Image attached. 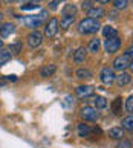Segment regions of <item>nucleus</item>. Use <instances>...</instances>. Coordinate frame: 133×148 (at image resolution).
Masks as SVG:
<instances>
[{
    "mask_svg": "<svg viewBox=\"0 0 133 148\" xmlns=\"http://www.w3.org/2000/svg\"><path fill=\"white\" fill-rule=\"evenodd\" d=\"M99 21L95 18H90V17H86L80 21L78 25V31L81 34H95V32L99 31Z\"/></svg>",
    "mask_w": 133,
    "mask_h": 148,
    "instance_id": "nucleus-1",
    "label": "nucleus"
},
{
    "mask_svg": "<svg viewBox=\"0 0 133 148\" xmlns=\"http://www.w3.org/2000/svg\"><path fill=\"white\" fill-rule=\"evenodd\" d=\"M46 17H48V12H46V11H41V14L34 15V17H26V18H23V21H25V25L28 26V28L37 29L38 26H41L43 20L46 18Z\"/></svg>",
    "mask_w": 133,
    "mask_h": 148,
    "instance_id": "nucleus-2",
    "label": "nucleus"
},
{
    "mask_svg": "<svg viewBox=\"0 0 133 148\" xmlns=\"http://www.w3.org/2000/svg\"><path fill=\"white\" fill-rule=\"evenodd\" d=\"M119 47H121V38L118 35L109 37V38H106V41H104V49H106L107 53H113V52L118 51Z\"/></svg>",
    "mask_w": 133,
    "mask_h": 148,
    "instance_id": "nucleus-3",
    "label": "nucleus"
},
{
    "mask_svg": "<svg viewBox=\"0 0 133 148\" xmlns=\"http://www.w3.org/2000/svg\"><path fill=\"white\" fill-rule=\"evenodd\" d=\"M115 72H113V69H110V67H104L101 72H99V79H101V83L103 84H106V86H112L115 83Z\"/></svg>",
    "mask_w": 133,
    "mask_h": 148,
    "instance_id": "nucleus-4",
    "label": "nucleus"
},
{
    "mask_svg": "<svg viewBox=\"0 0 133 148\" xmlns=\"http://www.w3.org/2000/svg\"><path fill=\"white\" fill-rule=\"evenodd\" d=\"M58 29H60V21H58V18L54 17V18H51L48 21L46 28H44V35L46 37H55Z\"/></svg>",
    "mask_w": 133,
    "mask_h": 148,
    "instance_id": "nucleus-5",
    "label": "nucleus"
},
{
    "mask_svg": "<svg viewBox=\"0 0 133 148\" xmlns=\"http://www.w3.org/2000/svg\"><path fill=\"white\" fill-rule=\"evenodd\" d=\"M127 67H132V60H129L125 55L115 58V61H113V69H115V70L124 72V70H125Z\"/></svg>",
    "mask_w": 133,
    "mask_h": 148,
    "instance_id": "nucleus-6",
    "label": "nucleus"
},
{
    "mask_svg": "<svg viewBox=\"0 0 133 148\" xmlns=\"http://www.w3.org/2000/svg\"><path fill=\"white\" fill-rule=\"evenodd\" d=\"M41 41H43V34L40 31H34L32 34H29V37H28V45L31 47H38L41 45Z\"/></svg>",
    "mask_w": 133,
    "mask_h": 148,
    "instance_id": "nucleus-7",
    "label": "nucleus"
},
{
    "mask_svg": "<svg viewBox=\"0 0 133 148\" xmlns=\"http://www.w3.org/2000/svg\"><path fill=\"white\" fill-rule=\"evenodd\" d=\"M75 93L78 98H87L93 93V86H89V84H81L75 89Z\"/></svg>",
    "mask_w": 133,
    "mask_h": 148,
    "instance_id": "nucleus-8",
    "label": "nucleus"
},
{
    "mask_svg": "<svg viewBox=\"0 0 133 148\" xmlns=\"http://www.w3.org/2000/svg\"><path fill=\"white\" fill-rule=\"evenodd\" d=\"M81 116L84 118L86 121H95L98 118V113H96V110L93 107L86 106V107L81 108Z\"/></svg>",
    "mask_w": 133,
    "mask_h": 148,
    "instance_id": "nucleus-9",
    "label": "nucleus"
},
{
    "mask_svg": "<svg viewBox=\"0 0 133 148\" xmlns=\"http://www.w3.org/2000/svg\"><path fill=\"white\" fill-rule=\"evenodd\" d=\"M74 63H83L87 58V51L84 47H78L76 51H74Z\"/></svg>",
    "mask_w": 133,
    "mask_h": 148,
    "instance_id": "nucleus-10",
    "label": "nucleus"
},
{
    "mask_svg": "<svg viewBox=\"0 0 133 148\" xmlns=\"http://www.w3.org/2000/svg\"><path fill=\"white\" fill-rule=\"evenodd\" d=\"M116 83H118V86L121 87H124L127 84H130V81H132V75L130 73H127V72H121L118 76H116Z\"/></svg>",
    "mask_w": 133,
    "mask_h": 148,
    "instance_id": "nucleus-11",
    "label": "nucleus"
},
{
    "mask_svg": "<svg viewBox=\"0 0 133 148\" xmlns=\"http://www.w3.org/2000/svg\"><path fill=\"white\" fill-rule=\"evenodd\" d=\"M107 134H109L112 139L119 140V139H123V136H124V130L121 128V127H113V128H110V130L107 131Z\"/></svg>",
    "mask_w": 133,
    "mask_h": 148,
    "instance_id": "nucleus-12",
    "label": "nucleus"
},
{
    "mask_svg": "<svg viewBox=\"0 0 133 148\" xmlns=\"http://www.w3.org/2000/svg\"><path fill=\"white\" fill-rule=\"evenodd\" d=\"M15 31V26H14V23H5L2 28H0V35L2 37H9L11 34H12V32Z\"/></svg>",
    "mask_w": 133,
    "mask_h": 148,
    "instance_id": "nucleus-13",
    "label": "nucleus"
},
{
    "mask_svg": "<svg viewBox=\"0 0 133 148\" xmlns=\"http://www.w3.org/2000/svg\"><path fill=\"white\" fill-rule=\"evenodd\" d=\"M55 70H57L55 64H48V66H44V67L40 69V75L43 78H48V76H52L55 73Z\"/></svg>",
    "mask_w": 133,
    "mask_h": 148,
    "instance_id": "nucleus-14",
    "label": "nucleus"
},
{
    "mask_svg": "<svg viewBox=\"0 0 133 148\" xmlns=\"http://www.w3.org/2000/svg\"><path fill=\"white\" fill-rule=\"evenodd\" d=\"M87 14H89V17H90V18L98 20V18H101L103 15H104V9H103L101 6H99V8H93V6H92L90 9L87 11Z\"/></svg>",
    "mask_w": 133,
    "mask_h": 148,
    "instance_id": "nucleus-15",
    "label": "nucleus"
},
{
    "mask_svg": "<svg viewBox=\"0 0 133 148\" xmlns=\"http://www.w3.org/2000/svg\"><path fill=\"white\" fill-rule=\"evenodd\" d=\"M75 21V15H69V14H63V18H61V23H60V26H61L63 29H68L69 26H72V23Z\"/></svg>",
    "mask_w": 133,
    "mask_h": 148,
    "instance_id": "nucleus-16",
    "label": "nucleus"
},
{
    "mask_svg": "<svg viewBox=\"0 0 133 148\" xmlns=\"http://www.w3.org/2000/svg\"><path fill=\"white\" fill-rule=\"evenodd\" d=\"M112 112L113 114H121L123 112V98H115V101L112 102Z\"/></svg>",
    "mask_w": 133,
    "mask_h": 148,
    "instance_id": "nucleus-17",
    "label": "nucleus"
},
{
    "mask_svg": "<svg viewBox=\"0 0 133 148\" xmlns=\"http://www.w3.org/2000/svg\"><path fill=\"white\" fill-rule=\"evenodd\" d=\"M103 37L104 38H109V37H113V35H118V32H116V29L113 28V26H110V25H106V26H103Z\"/></svg>",
    "mask_w": 133,
    "mask_h": 148,
    "instance_id": "nucleus-18",
    "label": "nucleus"
},
{
    "mask_svg": "<svg viewBox=\"0 0 133 148\" xmlns=\"http://www.w3.org/2000/svg\"><path fill=\"white\" fill-rule=\"evenodd\" d=\"M11 60V52L8 49H0V67L5 66Z\"/></svg>",
    "mask_w": 133,
    "mask_h": 148,
    "instance_id": "nucleus-19",
    "label": "nucleus"
},
{
    "mask_svg": "<svg viewBox=\"0 0 133 148\" xmlns=\"http://www.w3.org/2000/svg\"><path fill=\"white\" fill-rule=\"evenodd\" d=\"M76 75V78L78 79H89V78H92V72L89 69H78L75 72Z\"/></svg>",
    "mask_w": 133,
    "mask_h": 148,
    "instance_id": "nucleus-20",
    "label": "nucleus"
},
{
    "mask_svg": "<svg viewBox=\"0 0 133 148\" xmlns=\"http://www.w3.org/2000/svg\"><path fill=\"white\" fill-rule=\"evenodd\" d=\"M76 131H78V136H80V138H86V136H89V133H90V128H89L87 124H78Z\"/></svg>",
    "mask_w": 133,
    "mask_h": 148,
    "instance_id": "nucleus-21",
    "label": "nucleus"
},
{
    "mask_svg": "<svg viewBox=\"0 0 133 148\" xmlns=\"http://www.w3.org/2000/svg\"><path fill=\"white\" fill-rule=\"evenodd\" d=\"M99 46H101V41H99V38H92L90 41H89V51L90 52H98L99 51Z\"/></svg>",
    "mask_w": 133,
    "mask_h": 148,
    "instance_id": "nucleus-22",
    "label": "nucleus"
},
{
    "mask_svg": "<svg viewBox=\"0 0 133 148\" xmlns=\"http://www.w3.org/2000/svg\"><path fill=\"white\" fill-rule=\"evenodd\" d=\"M121 128H123V130H129V131L133 128V116H132V114H129L127 118L123 119V127H121Z\"/></svg>",
    "mask_w": 133,
    "mask_h": 148,
    "instance_id": "nucleus-23",
    "label": "nucleus"
},
{
    "mask_svg": "<svg viewBox=\"0 0 133 148\" xmlns=\"http://www.w3.org/2000/svg\"><path fill=\"white\" fill-rule=\"evenodd\" d=\"M95 106H96L98 110H103V108L107 107V99H106V98H103V96H96L95 98Z\"/></svg>",
    "mask_w": 133,
    "mask_h": 148,
    "instance_id": "nucleus-24",
    "label": "nucleus"
},
{
    "mask_svg": "<svg viewBox=\"0 0 133 148\" xmlns=\"http://www.w3.org/2000/svg\"><path fill=\"white\" fill-rule=\"evenodd\" d=\"M129 5V0H113V6L116 9H124Z\"/></svg>",
    "mask_w": 133,
    "mask_h": 148,
    "instance_id": "nucleus-25",
    "label": "nucleus"
},
{
    "mask_svg": "<svg viewBox=\"0 0 133 148\" xmlns=\"http://www.w3.org/2000/svg\"><path fill=\"white\" fill-rule=\"evenodd\" d=\"M8 51H9V52H14V53H19V52L21 51V45H20V43H14V45L9 46Z\"/></svg>",
    "mask_w": 133,
    "mask_h": 148,
    "instance_id": "nucleus-26",
    "label": "nucleus"
},
{
    "mask_svg": "<svg viewBox=\"0 0 133 148\" xmlns=\"http://www.w3.org/2000/svg\"><path fill=\"white\" fill-rule=\"evenodd\" d=\"M125 110L127 112H132L133 110V96L132 95L125 99Z\"/></svg>",
    "mask_w": 133,
    "mask_h": 148,
    "instance_id": "nucleus-27",
    "label": "nucleus"
},
{
    "mask_svg": "<svg viewBox=\"0 0 133 148\" xmlns=\"http://www.w3.org/2000/svg\"><path fill=\"white\" fill-rule=\"evenodd\" d=\"M23 11H32V9H38V5H34V3H28V5H23L21 6Z\"/></svg>",
    "mask_w": 133,
    "mask_h": 148,
    "instance_id": "nucleus-28",
    "label": "nucleus"
},
{
    "mask_svg": "<svg viewBox=\"0 0 133 148\" xmlns=\"http://www.w3.org/2000/svg\"><path fill=\"white\" fill-rule=\"evenodd\" d=\"M116 148H132V142L130 140H121Z\"/></svg>",
    "mask_w": 133,
    "mask_h": 148,
    "instance_id": "nucleus-29",
    "label": "nucleus"
},
{
    "mask_svg": "<svg viewBox=\"0 0 133 148\" xmlns=\"http://www.w3.org/2000/svg\"><path fill=\"white\" fill-rule=\"evenodd\" d=\"M60 2H64V0H52V2L49 3V8H51V9H55V8L58 6V3H60Z\"/></svg>",
    "mask_w": 133,
    "mask_h": 148,
    "instance_id": "nucleus-30",
    "label": "nucleus"
},
{
    "mask_svg": "<svg viewBox=\"0 0 133 148\" xmlns=\"http://www.w3.org/2000/svg\"><path fill=\"white\" fill-rule=\"evenodd\" d=\"M83 8H84V9H87V11H89V9L92 8V2H90V0H86V2L83 3Z\"/></svg>",
    "mask_w": 133,
    "mask_h": 148,
    "instance_id": "nucleus-31",
    "label": "nucleus"
},
{
    "mask_svg": "<svg viewBox=\"0 0 133 148\" xmlns=\"http://www.w3.org/2000/svg\"><path fill=\"white\" fill-rule=\"evenodd\" d=\"M124 55H125L127 58H129V60H132V58H133V49L130 47V49H129V51H127V52L124 53Z\"/></svg>",
    "mask_w": 133,
    "mask_h": 148,
    "instance_id": "nucleus-32",
    "label": "nucleus"
},
{
    "mask_svg": "<svg viewBox=\"0 0 133 148\" xmlns=\"http://www.w3.org/2000/svg\"><path fill=\"white\" fill-rule=\"evenodd\" d=\"M96 2L99 3V5H106V3H109L110 0H96Z\"/></svg>",
    "mask_w": 133,
    "mask_h": 148,
    "instance_id": "nucleus-33",
    "label": "nucleus"
},
{
    "mask_svg": "<svg viewBox=\"0 0 133 148\" xmlns=\"http://www.w3.org/2000/svg\"><path fill=\"white\" fill-rule=\"evenodd\" d=\"M29 2H34V5H37V2H41V0H29Z\"/></svg>",
    "mask_w": 133,
    "mask_h": 148,
    "instance_id": "nucleus-34",
    "label": "nucleus"
},
{
    "mask_svg": "<svg viewBox=\"0 0 133 148\" xmlns=\"http://www.w3.org/2000/svg\"><path fill=\"white\" fill-rule=\"evenodd\" d=\"M5 3H11V2H14V0H3Z\"/></svg>",
    "mask_w": 133,
    "mask_h": 148,
    "instance_id": "nucleus-35",
    "label": "nucleus"
},
{
    "mask_svg": "<svg viewBox=\"0 0 133 148\" xmlns=\"http://www.w3.org/2000/svg\"><path fill=\"white\" fill-rule=\"evenodd\" d=\"M2 46H3V41H2V38H0V49H2Z\"/></svg>",
    "mask_w": 133,
    "mask_h": 148,
    "instance_id": "nucleus-36",
    "label": "nucleus"
},
{
    "mask_svg": "<svg viewBox=\"0 0 133 148\" xmlns=\"http://www.w3.org/2000/svg\"><path fill=\"white\" fill-rule=\"evenodd\" d=\"M2 18H3V14H2V12H0V21H2Z\"/></svg>",
    "mask_w": 133,
    "mask_h": 148,
    "instance_id": "nucleus-37",
    "label": "nucleus"
},
{
    "mask_svg": "<svg viewBox=\"0 0 133 148\" xmlns=\"http://www.w3.org/2000/svg\"><path fill=\"white\" fill-rule=\"evenodd\" d=\"M17 2H23V0H17Z\"/></svg>",
    "mask_w": 133,
    "mask_h": 148,
    "instance_id": "nucleus-38",
    "label": "nucleus"
}]
</instances>
